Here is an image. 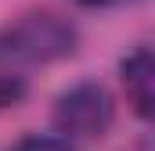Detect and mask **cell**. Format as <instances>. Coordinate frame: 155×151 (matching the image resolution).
Segmentation results:
<instances>
[{
    "label": "cell",
    "mask_w": 155,
    "mask_h": 151,
    "mask_svg": "<svg viewBox=\"0 0 155 151\" xmlns=\"http://www.w3.org/2000/svg\"><path fill=\"white\" fill-rule=\"evenodd\" d=\"M112 122V97L101 83H79L54 104V126L72 140H94Z\"/></svg>",
    "instance_id": "1"
},
{
    "label": "cell",
    "mask_w": 155,
    "mask_h": 151,
    "mask_svg": "<svg viewBox=\"0 0 155 151\" xmlns=\"http://www.w3.org/2000/svg\"><path fill=\"white\" fill-rule=\"evenodd\" d=\"M72 43H76V33L61 18H54V14H29L7 33L4 47L18 61H54V58L72 54Z\"/></svg>",
    "instance_id": "2"
},
{
    "label": "cell",
    "mask_w": 155,
    "mask_h": 151,
    "mask_svg": "<svg viewBox=\"0 0 155 151\" xmlns=\"http://www.w3.org/2000/svg\"><path fill=\"white\" fill-rule=\"evenodd\" d=\"M123 83H126V97L137 108V115L148 119L152 115V104H155V61H152V50L148 47H137L123 61Z\"/></svg>",
    "instance_id": "3"
},
{
    "label": "cell",
    "mask_w": 155,
    "mask_h": 151,
    "mask_svg": "<svg viewBox=\"0 0 155 151\" xmlns=\"http://www.w3.org/2000/svg\"><path fill=\"white\" fill-rule=\"evenodd\" d=\"M22 94H25V72H22V61L0 43V108L18 104Z\"/></svg>",
    "instance_id": "4"
},
{
    "label": "cell",
    "mask_w": 155,
    "mask_h": 151,
    "mask_svg": "<svg viewBox=\"0 0 155 151\" xmlns=\"http://www.w3.org/2000/svg\"><path fill=\"white\" fill-rule=\"evenodd\" d=\"M11 151H72V148H69V140H58V137H25Z\"/></svg>",
    "instance_id": "5"
},
{
    "label": "cell",
    "mask_w": 155,
    "mask_h": 151,
    "mask_svg": "<svg viewBox=\"0 0 155 151\" xmlns=\"http://www.w3.org/2000/svg\"><path fill=\"white\" fill-rule=\"evenodd\" d=\"M83 4H116V0H83Z\"/></svg>",
    "instance_id": "6"
}]
</instances>
